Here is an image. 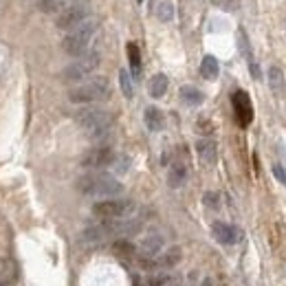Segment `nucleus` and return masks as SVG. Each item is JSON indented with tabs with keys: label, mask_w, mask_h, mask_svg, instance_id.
<instances>
[{
	"label": "nucleus",
	"mask_w": 286,
	"mask_h": 286,
	"mask_svg": "<svg viewBox=\"0 0 286 286\" xmlns=\"http://www.w3.org/2000/svg\"><path fill=\"white\" fill-rule=\"evenodd\" d=\"M136 262H139V266L145 268V271H152V268L158 266V260H154V255H143L141 253L139 258H136Z\"/></svg>",
	"instance_id": "nucleus-24"
},
{
	"label": "nucleus",
	"mask_w": 286,
	"mask_h": 286,
	"mask_svg": "<svg viewBox=\"0 0 286 286\" xmlns=\"http://www.w3.org/2000/svg\"><path fill=\"white\" fill-rule=\"evenodd\" d=\"M185 178H187V167L183 165V163H174V165L170 167V174H167V183H170V187H180V185L185 183Z\"/></svg>",
	"instance_id": "nucleus-14"
},
{
	"label": "nucleus",
	"mask_w": 286,
	"mask_h": 286,
	"mask_svg": "<svg viewBox=\"0 0 286 286\" xmlns=\"http://www.w3.org/2000/svg\"><path fill=\"white\" fill-rule=\"evenodd\" d=\"M202 200H205V205L209 207V209H218L220 207V196L216 192H207L205 196H202Z\"/></svg>",
	"instance_id": "nucleus-25"
},
{
	"label": "nucleus",
	"mask_w": 286,
	"mask_h": 286,
	"mask_svg": "<svg viewBox=\"0 0 286 286\" xmlns=\"http://www.w3.org/2000/svg\"><path fill=\"white\" fill-rule=\"evenodd\" d=\"M196 152H198V156H200L202 163L214 165L216 158H218V145H216V141H211V139H200L196 143Z\"/></svg>",
	"instance_id": "nucleus-11"
},
{
	"label": "nucleus",
	"mask_w": 286,
	"mask_h": 286,
	"mask_svg": "<svg viewBox=\"0 0 286 286\" xmlns=\"http://www.w3.org/2000/svg\"><path fill=\"white\" fill-rule=\"evenodd\" d=\"M114 152L110 148H106V145H101V148H92L88 150L86 154H84L82 158V165L84 167H90V170H101V167H108L114 163Z\"/></svg>",
	"instance_id": "nucleus-8"
},
{
	"label": "nucleus",
	"mask_w": 286,
	"mask_h": 286,
	"mask_svg": "<svg viewBox=\"0 0 286 286\" xmlns=\"http://www.w3.org/2000/svg\"><path fill=\"white\" fill-rule=\"evenodd\" d=\"M128 60H130V66L134 73H139L141 68V53H139V46H136L134 42L128 44Z\"/></svg>",
	"instance_id": "nucleus-21"
},
{
	"label": "nucleus",
	"mask_w": 286,
	"mask_h": 286,
	"mask_svg": "<svg viewBox=\"0 0 286 286\" xmlns=\"http://www.w3.org/2000/svg\"><path fill=\"white\" fill-rule=\"evenodd\" d=\"M202 286H211V282H209V280H205V282H202Z\"/></svg>",
	"instance_id": "nucleus-30"
},
{
	"label": "nucleus",
	"mask_w": 286,
	"mask_h": 286,
	"mask_svg": "<svg viewBox=\"0 0 286 286\" xmlns=\"http://www.w3.org/2000/svg\"><path fill=\"white\" fill-rule=\"evenodd\" d=\"M180 258H183V251H180V246H172V249H167L165 253L161 255V260H158V264L165 268H172L176 266V264L180 262Z\"/></svg>",
	"instance_id": "nucleus-17"
},
{
	"label": "nucleus",
	"mask_w": 286,
	"mask_h": 286,
	"mask_svg": "<svg viewBox=\"0 0 286 286\" xmlns=\"http://www.w3.org/2000/svg\"><path fill=\"white\" fill-rule=\"evenodd\" d=\"M119 84H121V90L126 97H132L134 95V88H132V79L128 75V70H119Z\"/></svg>",
	"instance_id": "nucleus-22"
},
{
	"label": "nucleus",
	"mask_w": 286,
	"mask_h": 286,
	"mask_svg": "<svg viewBox=\"0 0 286 286\" xmlns=\"http://www.w3.org/2000/svg\"><path fill=\"white\" fill-rule=\"evenodd\" d=\"M161 249H163V238L158 233H152V236H148L141 242V253L143 255H156Z\"/></svg>",
	"instance_id": "nucleus-15"
},
{
	"label": "nucleus",
	"mask_w": 286,
	"mask_h": 286,
	"mask_svg": "<svg viewBox=\"0 0 286 286\" xmlns=\"http://www.w3.org/2000/svg\"><path fill=\"white\" fill-rule=\"evenodd\" d=\"M99 62H101L99 53H95V51L84 53V55L77 57L73 64L66 66L64 73H62V77H64V82H82L84 77H88V75L99 66Z\"/></svg>",
	"instance_id": "nucleus-5"
},
{
	"label": "nucleus",
	"mask_w": 286,
	"mask_h": 286,
	"mask_svg": "<svg viewBox=\"0 0 286 286\" xmlns=\"http://www.w3.org/2000/svg\"><path fill=\"white\" fill-rule=\"evenodd\" d=\"M88 20V7L86 4H70L57 16V26L60 29H75L82 22Z\"/></svg>",
	"instance_id": "nucleus-7"
},
{
	"label": "nucleus",
	"mask_w": 286,
	"mask_h": 286,
	"mask_svg": "<svg viewBox=\"0 0 286 286\" xmlns=\"http://www.w3.org/2000/svg\"><path fill=\"white\" fill-rule=\"evenodd\" d=\"M233 110H236V117L242 126H246V123L251 121L253 108H251V101H249V95H246V92H242V90L233 92Z\"/></svg>",
	"instance_id": "nucleus-10"
},
{
	"label": "nucleus",
	"mask_w": 286,
	"mask_h": 286,
	"mask_svg": "<svg viewBox=\"0 0 286 286\" xmlns=\"http://www.w3.org/2000/svg\"><path fill=\"white\" fill-rule=\"evenodd\" d=\"M148 88H150V95L158 99V97H163V95H165V90H167V77L163 73L154 75V77L150 79V86Z\"/></svg>",
	"instance_id": "nucleus-19"
},
{
	"label": "nucleus",
	"mask_w": 286,
	"mask_h": 286,
	"mask_svg": "<svg viewBox=\"0 0 286 286\" xmlns=\"http://www.w3.org/2000/svg\"><path fill=\"white\" fill-rule=\"evenodd\" d=\"M77 189L86 196H117V194H121L123 185L110 174L92 172V174L77 178Z\"/></svg>",
	"instance_id": "nucleus-2"
},
{
	"label": "nucleus",
	"mask_w": 286,
	"mask_h": 286,
	"mask_svg": "<svg viewBox=\"0 0 286 286\" xmlns=\"http://www.w3.org/2000/svg\"><path fill=\"white\" fill-rule=\"evenodd\" d=\"M62 4V0H40V9H44L46 13L57 11V7Z\"/></svg>",
	"instance_id": "nucleus-27"
},
{
	"label": "nucleus",
	"mask_w": 286,
	"mask_h": 286,
	"mask_svg": "<svg viewBox=\"0 0 286 286\" xmlns=\"http://www.w3.org/2000/svg\"><path fill=\"white\" fill-rule=\"evenodd\" d=\"M143 121H145V126H148V130H152V132L163 130V126H165V117H163V112L158 108H154V106L145 108Z\"/></svg>",
	"instance_id": "nucleus-12"
},
{
	"label": "nucleus",
	"mask_w": 286,
	"mask_h": 286,
	"mask_svg": "<svg viewBox=\"0 0 286 286\" xmlns=\"http://www.w3.org/2000/svg\"><path fill=\"white\" fill-rule=\"evenodd\" d=\"M95 31H97V22L95 20L82 22L79 26L70 29V33L66 35L64 42H62V48H64L68 55H73V57H82L84 53H86L88 44H90L92 35H95Z\"/></svg>",
	"instance_id": "nucleus-4"
},
{
	"label": "nucleus",
	"mask_w": 286,
	"mask_h": 286,
	"mask_svg": "<svg viewBox=\"0 0 286 286\" xmlns=\"http://www.w3.org/2000/svg\"><path fill=\"white\" fill-rule=\"evenodd\" d=\"M75 121H77L79 128L86 130V134L90 139H101L110 132V126H112V117H110L108 110L104 108H82L75 112Z\"/></svg>",
	"instance_id": "nucleus-1"
},
{
	"label": "nucleus",
	"mask_w": 286,
	"mask_h": 286,
	"mask_svg": "<svg viewBox=\"0 0 286 286\" xmlns=\"http://www.w3.org/2000/svg\"><path fill=\"white\" fill-rule=\"evenodd\" d=\"M200 75L205 79H216L218 77V60L214 55H205L200 62Z\"/></svg>",
	"instance_id": "nucleus-16"
},
{
	"label": "nucleus",
	"mask_w": 286,
	"mask_h": 286,
	"mask_svg": "<svg viewBox=\"0 0 286 286\" xmlns=\"http://www.w3.org/2000/svg\"><path fill=\"white\" fill-rule=\"evenodd\" d=\"M216 2H218L220 7H224V9H233V7H236L238 0H216Z\"/></svg>",
	"instance_id": "nucleus-29"
},
{
	"label": "nucleus",
	"mask_w": 286,
	"mask_h": 286,
	"mask_svg": "<svg viewBox=\"0 0 286 286\" xmlns=\"http://www.w3.org/2000/svg\"><path fill=\"white\" fill-rule=\"evenodd\" d=\"M273 174H275V178L280 180L282 185H286V170L282 165H273Z\"/></svg>",
	"instance_id": "nucleus-28"
},
{
	"label": "nucleus",
	"mask_w": 286,
	"mask_h": 286,
	"mask_svg": "<svg viewBox=\"0 0 286 286\" xmlns=\"http://www.w3.org/2000/svg\"><path fill=\"white\" fill-rule=\"evenodd\" d=\"M170 284V275H163V273H156L148 280V286H167Z\"/></svg>",
	"instance_id": "nucleus-26"
},
{
	"label": "nucleus",
	"mask_w": 286,
	"mask_h": 286,
	"mask_svg": "<svg viewBox=\"0 0 286 286\" xmlns=\"http://www.w3.org/2000/svg\"><path fill=\"white\" fill-rule=\"evenodd\" d=\"M211 231H214L216 240L222 242V244H236V242L242 240V231H240V229L233 227V224H227V222H214Z\"/></svg>",
	"instance_id": "nucleus-9"
},
{
	"label": "nucleus",
	"mask_w": 286,
	"mask_h": 286,
	"mask_svg": "<svg viewBox=\"0 0 286 286\" xmlns=\"http://www.w3.org/2000/svg\"><path fill=\"white\" fill-rule=\"evenodd\" d=\"M268 84H271V90L282 95L284 92V73H282L277 66H271L268 68Z\"/></svg>",
	"instance_id": "nucleus-20"
},
{
	"label": "nucleus",
	"mask_w": 286,
	"mask_h": 286,
	"mask_svg": "<svg viewBox=\"0 0 286 286\" xmlns=\"http://www.w3.org/2000/svg\"><path fill=\"white\" fill-rule=\"evenodd\" d=\"M108 95H110V84L106 77H92L68 90V99L73 104H92V101L106 99Z\"/></svg>",
	"instance_id": "nucleus-3"
},
{
	"label": "nucleus",
	"mask_w": 286,
	"mask_h": 286,
	"mask_svg": "<svg viewBox=\"0 0 286 286\" xmlns=\"http://www.w3.org/2000/svg\"><path fill=\"white\" fill-rule=\"evenodd\" d=\"M156 16L161 18V20H172L174 18V7H172V2H161L156 7Z\"/></svg>",
	"instance_id": "nucleus-23"
},
{
	"label": "nucleus",
	"mask_w": 286,
	"mask_h": 286,
	"mask_svg": "<svg viewBox=\"0 0 286 286\" xmlns=\"http://www.w3.org/2000/svg\"><path fill=\"white\" fill-rule=\"evenodd\" d=\"M134 211V202L132 200H119V198H112V200H101L92 205V214L99 216L104 220H119L126 218Z\"/></svg>",
	"instance_id": "nucleus-6"
},
{
	"label": "nucleus",
	"mask_w": 286,
	"mask_h": 286,
	"mask_svg": "<svg viewBox=\"0 0 286 286\" xmlns=\"http://www.w3.org/2000/svg\"><path fill=\"white\" fill-rule=\"evenodd\" d=\"M180 99H183L185 104H189V106H198V104H202L205 95H202L198 88H194V86H183L180 88Z\"/></svg>",
	"instance_id": "nucleus-18"
},
{
	"label": "nucleus",
	"mask_w": 286,
	"mask_h": 286,
	"mask_svg": "<svg viewBox=\"0 0 286 286\" xmlns=\"http://www.w3.org/2000/svg\"><path fill=\"white\" fill-rule=\"evenodd\" d=\"M112 253L121 260H130L136 255V246L130 240H126V238H119V240L112 242Z\"/></svg>",
	"instance_id": "nucleus-13"
}]
</instances>
